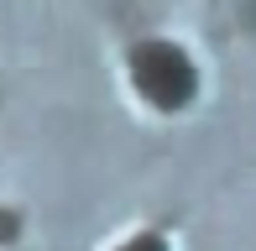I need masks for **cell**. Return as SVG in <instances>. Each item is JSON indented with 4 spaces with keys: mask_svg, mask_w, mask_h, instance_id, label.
Returning <instances> with one entry per match:
<instances>
[{
    "mask_svg": "<svg viewBox=\"0 0 256 251\" xmlns=\"http://www.w3.org/2000/svg\"><path fill=\"white\" fill-rule=\"evenodd\" d=\"M136 84H142L146 100H157V105H183L194 89V68L183 52H172L168 42H157V48H142L136 52Z\"/></svg>",
    "mask_w": 256,
    "mask_h": 251,
    "instance_id": "obj_1",
    "label": "cell"
}]
</instances>
